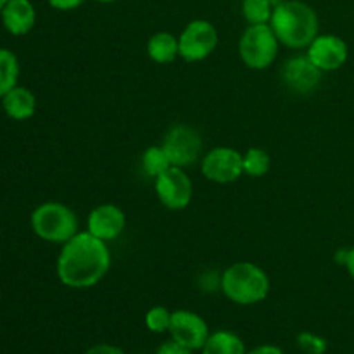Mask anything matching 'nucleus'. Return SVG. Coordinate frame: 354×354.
Wrapping results in <instances>:
<instances>
[{"label": "nucleus", "instance_id": "a878e982", "mask_svg": "<svg viewBox=\"0 0 354 354\" xmlns=\"http://www.w3.org/2000/svg\"><path fill=\"white\" fill-rule=\"evenodd\" d=\"M85 354H124L123 349L113 344H97L92 346Z\"/></svg>", "mask_w": 354, "mask_h": 354}, {"label": "nucleus", "instance_id": "9d476101", "mask_svg": "<svg viewBox=\"0 0 354 354\" xmlns=\"http://www.w3.org/2000/svg\"><path fill=\"white\" fill-rule=\"evenodd\" d=\"M171 341L178 342L183 348L196 351L203 349L209 337V327L201 315L189 310H178L171 313V325H169Z\"/></svg>", "mask_w": 354, "mask_h": 354}, {"label": "nucleus", "instance_id": "dca6fc26", "mask_svg": "<svg viewBox=\"0 0 354 354\" xmlns=\"http://www.w3.org/2000/svg\"><path fill=\"white\" fill-rule=\"evenodd\" d=\"M147 54L158 64H169L180 55L178 38L168 31L152 35L147 41Z\"/></svg>", "mask_w": 354, "mask_h": 354}, {"label": "nucleus", "instance_id": "f257e3e1", "mask_svg": "<svg viewBox=\"0 0 354 354\" xmlns=\"http://www.w3.org/2000/svg\"><path fill=\"white\" fill-rule=\"evenodd\" d=\"M111 268V252L107 242L93 237L90 232H78L59 252V280L69 289H90L97 286Z\"/></svg>", "mask_w": 354, "mask_h": 354}, {"label": "nucleus", "instance_id": "1a4fd4ad", "mask_svg": "<svg viewBox=\"0 0 354 354\" xmlns=\"http://www.w3.org/2000/svg\"><path fill=\"white\" fill-rule=\"evenodd\" d=\"M201 169L209 182L221 185L234 183L244 175L242 154L232 147H214L203 158Z\"/></svg>", "mask_w": 354, "mask_h": 354}, {"label": "nucleus", "instance_id": "20e7f679", "mask_svg": "<svg viewBox=\"0 0 354 354\" xmlns=\"http://www.w3.org/2000/svg\"><path fill=\"white\" fill-rule=\"evenodd\" d=\"M30 223L37 237L54 244H66L80 232V221L75 211L55 201L35 207Z\"/></svg>", "mask_w": 354, "mask_h": 354}, {"label": "nucleus", "instance_id": "c85d7f7f", "mask_svg": "<svg viewBox=\"0 0 354 354\" xmlns=\"http://www.w3.org/2000/svg\"><path fill=\"white\" fill-rule=\"evenodd\" d=\"M270 2L273 3V7H277V6H279V3H282L283 0H270Z\"/></svg>", "mask_w": 354, "mask_h": 354}, {"label": "nucleus", "instance_id": "4468645a", "mask_svg": "<svg viewBox=\"0 0 354 354\" xmlns=\"http://www.w3.org/2000/svg\"><path fill=\"white\" fill-rule=\"evenodd\" d=\"M2 24L14 37H23L33 30L37 23V10L31 0H7L0 12Z\"/></svg>", "mask_w": 354, "mask_h": 354}, {"label": "nucleus", "instance_id": "aec40b11", "mask_svg": "<svg viewBox=\"0 0 354 354\" xmlns=\"http://www.w3.org/2000/svg\"><path fill=\"white\" fill-rule=\"evenodd\" d=\"M242 162H244V175L259 178V176H265L270 171L272 158H270L265 149L252 147L245 154H242Z\"/></svg>", "mask_w": 354, "mask_h": 354}, {"label": "nucleus", "instance_id": "393cba45", "mask_svg": "<svg viewBox=\"0 0 354 354\" xmlns=\"http://www.w3.org/2000/svg\"><path fill=\"white\" fill-rule=\"evenodd\" d=\"M156 354H192V351L187 348H183V346H180L178 342L168 341V342H165V344L159 346V349L156 351Z\"/></svg>", "mask_w": 354, "mask_h": 354}, {"label": "nucleus", "instance_id": "f8f14e48", "mask_svg": "<svg viewBox=\"0 0 354 354\" xmlns=\"http://www.w3.org/2000/svg\"><path fill=\"white\" fill-rule=\"evenodd\" d=\"M283 85L297 93H311L322 80V71L308 55H294L280 69Z\"/></svg>", "mask_w": 354, "mask_h": 354}, {"label": "nucleus", "instance_id": "2eb2a0df", "mask_svg": "<svg viewBox=\"0 0 354 354\" xmlns=\"http://www.w3.org/2000/svg\"><path fill=\"white\" fill-rule=\"evenodd\" d=\"M2 109L10 120L26 121L37 113V97L26 86L16 85L2 97Z\"/></svg>", "mask_w": 354, "mask_h": 354}, {"label": "nucleus", "instance_id": "5701e85b", "mask_svg": "<svg viewBox=\"0 0 354 354\" xmlns=\"http://www.w3.org/2000/svg\"><path fill=\"white\" fill-rule=\"evenodd\" d=\"M297 348L306 354H325L327 353V341L324 337L311 332H301L296 339Z\"/></svg>", "mask_w": 354, "mask_h": 354}, {"label": "nucleus", "instance_id": "cd10ccee", "mask_svg": "<svg viewBox=\"0 0 354 354\" xmlns=\"http://www.w3.org/2000/svg\"><path fill=\"white\" fill-rule=\"evenodd\" d=\"M344 266H346V270H348L349 277L354 280V248L348 249V256H346Z\"/></svg>", "mask_w": 354, "mask_h": 354}, {"label": "nucleus", "instance_id": "423d86ee", "mask_svg": "<svg viewBox=\"0 0 354 354\" xmlns=\"http://www.w3.org/2000/svg\"><path fill=\"white\" fill-rule=\"evenodd\" d=\"M218 31L209 21L194 19L178 37L180 57L185 62H199L209 57L218 47Z\"/></svg>", "mask_w": 354, "mask_h": 354}, {"label": "nucleus", "instance_id": "a211bd4d", "mask_svg": "<svg viewBox=\"0 0 354 354\" xmlns=\"http://www.w3.org/2000/svg\"><path fill=\"white\" fill-rule=\"evenodd\" d=\"M19 80V61L16 54L6 47H0V99L17 85Z\"/></svg>", "mask_w": 354, "mask_h": 354}, {"label": "nucleus", "instance_id": "f03ea898", "mask_svg": "<svg viewBox=\"0 0 354 354\" xmlns=\"http://www.w3.org/2000/svg\"><path fill=\"white\" fill-rule=\"evenodd\" d=\"M270 26L282 45L304 48L318 37L317 10L301 0H283L273 9Z\"/></svg>", "mask_w": 354, "mask_h": 354}, {"label": "nucleus", "instance_id": "7c9ffc66", "mask_svg": "<svg viewBox=\"0 0 354 354\" xmlns=\"http://www.w3.org/2000/svg\"><path fill=\"white\" fill-rule=\"evenodd\" d=\"M97 2H100V3H111V2H116V0H97Z\"/></svg>", "mask_w": 354, "mask_h": 354}, {"label": "nucleus", "instance_id": "4be33fe9", "mask_svg": "<svg viewBox=\"0 0 354 354\" xmlns=\"http://www.w3.org/2000/svg\"><path fill=\"white\" fill-rule=\"evenodd\" d=\"M171 325V311L165 306H154L145 315V327L154 334H165Z\"/></svg>", "mask_w": 354, "mask_h": 354}, {"label": "nucleus", "instance_id": "ddd939ff", "mask_svg": "<svg viewBox=\"0 0 354 354\" xmlns=\"http://www.w3.org/2000/svg\"><path fill=\"white\" fill-rule=\"evenodd\" d=\"M127 227V216L116 204H100L90 211L86 220V232L104 242H111L120 237Z\"/></svg>", "mask_w": 354, "mask_h": 354}, {"label": "nucleus", "instance_id": "f3484780", "mask_svg": "<svg viewBox=\"0 0 354 354\" xmlns=\"http://www.w3.org/2000/svg\"><path fill=\"white\" fill-rule=\"evenodd\" d=\"M203 354H248L242 339L230 330H218L209 334Z\"/></svg>", "mask_w": 354, "mask_h": 354}, {"label": "nucleus", "instance_id": "b1692460", "mask_svg": "<svg viewBox=\"0 0 354 354\" xmlns=\"http://www.w3.org/2000/svg\"><path fill=\"white\" fill-rule=\"evenodd\" d=\"M47 2L55 10H75L82 7L86 0H47Z\"/></svg>", "mask_w": 354, "mask_h": 354}, {"label": "nucleus", "instance_id": "9b49d317", "mask_svg": "<svg viewBox=\"0 0 354 354\" xmlns=\"http://www.w3.org/2000/svg\"><path fill=\"white\" fill-rule=\"evenodd\" d=\"M306 55L322 73L337 71L348 61L349 48L348 44L337 35H318L308 45Z\"/></svg>", "mask_w": 354, "mask_h": 354}, {"label": "nucleus", "instance_id": "6ab92c4d", "mask_svg": "<svg viewBox=\"0 0 354 354\" xmlns=\"http://www.w3.org/2000/svg\"><path fill=\"white\" fill-rule=\"evenodd\" d=\"M171 166V161H169L162 145H152V147L145 149V152L142 154V168L152 178H158L161 173H165Z\"/></svg>", "mask_w": 354, "mask_h": 354}, {"label": "nucleus", "instance_id": "39448f33", "mask_svg": "<svg viewBox=\"0 0 354 354\" xmlns=\"http://www.w3.org/2000/svg\"><path fill=\"white\" fill-rule=\"evenodd\" d=\"M279 38L270 24H249L239 41V54L248 68L268 69L279 55Z\"/></svg>", "mask_w": 354, "mask_h": 354}, {"label": "nucleus", "instance_id": "412c9836", "mask_svg": "<svg viewBox=\"0 0 354 354\" xmlns=\"http://www.w3.org/2000/svg\"><path fill=\"white\" fill-rule=\"evenodd\" d=\"M273 3L270 0H244L242 16L249 24H270L273 14Z\"/></svg>", "mask_w": 354, "mask_h": 354}, {"label": "nucleus", "instance_id": "6e6552de", "mask_svg": "<svg viewBox=\"0 0 354 354\" xmlns=\"http://www.w3.org/2000/svg\"><path fill=\"white\" fill-rule=\"evenodd\" d=\"M154 180L156 194H158V199L161 201L165 207L171 211H182L189 207V204L192 203V180L183 171V168L171 166V168L166 169L165 173H161Z\"/></svg>", "mask_w": 354, "mask_h": 354}, {"label": "nucleus", "instance_id": "0eeeda50", "mask_svg": "<svg viewBox=\"0 0 354 354\" xmlns=\"http://www.w3.org/2000/svg\"><path fill=\"white\" fill-rule=\"evenodd\" d=\"M162 149L173 166L187 168L199 161L203 152V137L189 124H175L162 138Z\"/></svg>", "mask_w": 354, "mask_h": 354}, {"label": "nucleus", "instance_id": "c756f323", "mask_svg": "<svg viewBox=\"0 0 354 354\" xmlns=\"http://www.w3.org/2000/svg\"><path fill=\"white\" fill-rule=\"evenodd\" d=\"M6 3H7V0H0V12H2V9L6 7Z\"/></svg>", "mask_w": 354, "mask_h": 354}, {"label": "nucleus", "instance_id": "bb28decb", "mask_svg": "<svg viewBox=\"0 0 354 354\" xmlns=\"http://www.w3.org/2000/svg\"><path fill=\"white\" fill-rule=\"evenodd\" d=\"M248 354H286V353H283L280 348H277V346L265 344V346H258V348L251 349V351H248Z\"/></svg>", "mask_w": 354, "mask_h": 354}, {"label": "nucleus", "instance_id": "7ed1b4c3", "mask_svg": "<svg viewBox=\"0 0 354 354\" xmlns=\"http://www.w3.org/2000/svg\"><path fill=\"white\" fill-rule=\"evenodd\" d=\"M221 290L232 303L251 306L268 297L270 279L254 263L239 261L221 273Z\"/></svg>", "mask_w": 354, "mask_h": 354}]
</instances>
